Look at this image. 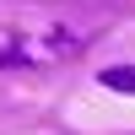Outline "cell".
<instances>
[{"instance_id":"1","label":"cell","mask_w":135,"mask_h":135,"mask_svg":"<svg viewBox=\"0 0 135 135\" xmlns=\"http://www.w3.org/2000/svg\"><path fill=\"white\" fill-rule=\"evenodd\" d=\"M97 81H103L108 92H124V97H135V65H108V70H97Z\"/></svg>"}]
</instances>
